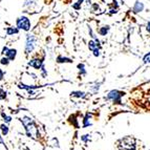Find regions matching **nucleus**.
Returning <instances> with one entry per match:
<instances>
[{"mask_svg": "<svg viewBox=\"0 0 150 150\" xmlns=\"http://www.w3.org/2000/svg\"><path fill=\"white\" fill-rule=\"evenodd\" d=\"M1 115L3 117V119H4V121H5L6 123H10V122H11V120H12V118H11V117H8V115H6L4 112H1Z\"/></svg>", "mask_w": 150, "mask_h": 150, "instance_id": "12", "label": "nucleus"}, {"mask_svg": "<svg viewBox=\"0 0 150 150\" xmlns=\"http://www.w3.org/2000/svg\"><path fill=\"white\" fill-rule=\"evenodd\" d=\"M142 8H143V4H142V3L137 2V4H135V6H134V11H135V12H140V11H142Z\"/></svg>", "mask_w": 150, "mask_h": 150, "instance_id": "11", "label": "nucleus"}, {"mask_svg": "<svg viewBox=\"0 0 150 150\" xmlns=\"http://www.w3.org/2000/svg\"><path fill=\"white\" fill-rule=\"evenodd\" d=\"M0 144H4V142H3L2 138H1V135H0Z\"/></svg>", "mask_w": 150, "mask_h": 150, "instance_id": "19", "label": "nucleus"}, {"mask_svg": "<svg viewBox=\"0 0 150 150\" xmlns=\"http://www.w3.org/2000/svg\"><path fill=\"white\" fill-rule=\"evenodd\" d=\"M18 32H19V30L16 28H8V30H6V34H8V36L14 35V34H17Z\"/></svg>", "mask_w": 150, "mask_h": 150, "instance_id": "8", "label": "nucleus"}, {"mask_svg": "<svg viewBox=\"0 0 150 150\" xmlns=\"http://www.w3.org/2000/svg\"><path fill=\"white\" fill-rule=\"evenodd\" d=\"M16 24H17V28H20L23 30H30V21L28 17L22 16V17H19L16 21Z\"/></svg>", "mask_w": 150, "mask_h": 150, "instance_id": "3", "label": "nucleus"}, {"mask_svg": "<svg viewBox=\"0 0 150 150\" xmlns=\"http://www.w3.org/2000/svg\"><path fill=\"white\" fill-rule=\"evenodd\" d=\"M0 129H1V131H2L3 135H6L8 133V127L5 125V124H2V125L0 126Z\"/></svg>", "mask_w": 150, "mask_h": 150, "instance_id": "10", "label": "nucleus"}, {"mask_svg": "<svg viewBox=\"0 0 150 150\" xmlns=\"http://www.w3.org/2000/svg\"><path fill=\"white\" fill-rule=\"evenodd\" d=\"M2 78H3V71L0 69V80H2Z\"/></svg>", "mask_w": 150, "mask_h": 150, "instance_id": "18", "label": "nucleus"}, {"mask_svg": "<svg viewBox=\"0 0 150 150\" xmlns=\"http://www.w3.org/2000/svg\"><path fill=\"white\" fill-rule=\"evenodd\" d=\"M100 33H101V34H102V35H105L106 33H107V28H102V30H100Z\"/></svg>", "mask_w": 150, "mask_h": 150, "instance_id": "17", "label": "nucleus"}, {"mask_svg": "<svg viewBox=\"0 0 150 150\" xmlns=\"http://www.w3.org/2000/svg\"><path fill=\"white\" fill-rule=\"evenodd\" d=\"M147 30L150 32V23H148V26H147Z\"/></svg>", "mask_w": 150, "mask_h": 150, "instance_id": "20", "label": "nucleus"}, {"mask_svg": "<svg viewBox=\"0 0 150 150\" xmlns=\"http://www.w3.org/2000/svg\"><path fill=\"white\" fill-rule=\"evenodd\" d=\"M8 60H10V59H8V57H6V58H2L0 62H1V64H3V65H8Z\"/></svg>", "mask_w": 150, "mask_h": 150, "instance_id": "14", "label": "nucleus"}, {"mask_svg": "<svg viewBox=\"0 0 150 150\" xmlns=\"http://www.w3.org/2000/svg\"><path fill=\"white\" fill-rule=\"evenodd\" d=\"M21 122H22L23 126L26 129V133H28V137H32V138H36L38 134L37 128H36L35 124H34V121L32 120L28 117H23L21 119Z\"/></svg>", "mask_w": 150, "mask_h": 150, "instance_id": "1", "label": "nucleus"}, {"mask_svg": "<svg viewBox=\"0 0 150 150\" xmlns=\"http://www.w3.org/2000/svg\"><path fill=\"white\" fill-rule=\"evenodd\" d=\"M57 61L59 63H62V62H71L69 59H66V58H61V57H58Z\"/></svg>", "mask_w": 150, "mask_h": 150, "instance_id": "13", "label": "nucleus"}, {"mask_svg": "<svg viewBox=\"0 0 150 150\" xmlns=\"http://www.w3.org/2000/svg\"><path fill=\"white\" fill-rule=\"evenodd\" d=\"M36 43V38L33 35H28L26 37V46H25V54L28 55L33 52L34 47H35Z\"/></svg>", "mask_w": 150, "mask_h": 150, "instance_id": "4", "label": "nucleus"}, {"mask_svg": "<svg viewBox=\"0 0 150 150\" xmlns=\"http://www.w3.org/2000/svg\"><path fill=\"white\" fill-rule=\"evenodd\" d=\"M118 146L121 150H133L135 149V141L132 137H126L119 141Z\"/></svg>", "mask_w": 150, "mask_h": 150, "instance_id": "2", "label": "nucleus"}, {"mask_svg": "<svg viewBox=\"0 0 150 150\" xmlns=\"http://www.w3.org/2000/svg\"><path fill=\"white\" fill-rule=\"evenodd\" d=\"M144 62L145 63H150V53H148L147 55L145 56V58H144Z\"/></svg>", "mask_w": 150, "mask_h": 150, "instance_id": "16", "label": "nucleus"}, {"mask_svg": "<svg viewBox=\"0 0 150 150\" xmlns=\"http://www.w3.org/2000/svg\"><path fill=\"white\" fill-rule=\"evenodd\" d=\"M71 96H76V97H84V93H80V91H77V93H73Z\"/></svg>", "mask_w": 150, "mask_h": 150, "instance_id": "15", "label": "nucleus"}, {"mask_svg": "<svg viewBox=\"0 0 150 150\" xmlns=\"http://www.w3.org/2000/svg\"><path fill=\"white\" fill-rule=\"evenodd\" d=\"M89 48L91 50H93V53H95V56H99V50H96V45H95V42H93V41H90L89 42Z\"/></svg>", "mask_w": 150, "mask_h": 150, "instance_id": "9", "label": "nucleus"}, {"mask_svg": "<svg viewBox=\"0 0 150 150\" xmlns=\"http://www.w3.org/2000/svg\"><path fill=\"white\" fill-rule=\"evenodd\" d=\"M16 55H17V50H14V48L8 50V53H6V57H8L10 60H14L16 58Z\"/></svg>", "mask_w": 150, "mask_h": 150, "instance_id": "6", "label": "nucleus"}, {"mask_svg": "<svg viewBox=\"0 0 150 150\" xmlns=\"http://www.w3.org/2000/svg\"><path fill=\"white\" fill-rule=\"evenodd\" d=\"M28 65L32 66V67L36 68V69H40V68L42 67L43 62H42V60H39V59H34V60H30V62H28Z\"/></svg>", "mask_w": 150, "mask_h": 150, "instance_id": "5", "label": "nucleus"}, {"mask_svg": "<svg viewBox=\"0 0 150 150\" xmlns=\"http://www.w3.org/2000/svg\"><path fill=\"white\" fill-rule=\"evenodd\" d=\"M119 91H117V90H113V91H111V93H109V96H108V99H113V100H118L119 98L121 97L122 95H119Z\"/></svg>", "mask_w": 150, "mask_h": 150, "instance_id": "7", "label": "nucleus"}]
</instances>
